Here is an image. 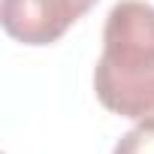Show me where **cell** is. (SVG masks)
Segmentation results:
<instances>
[{
    "instance_id": "obj_2",
    "label": "cell",
    "mask_w": 154,
    "mask_h": 154,
    "mask_svg": "<svg viewBox=\"0 0 154 154\" xmlns=\"http://www.w3.org/2000/svg\"><path fill=\"white\" fill-rule=\"evenodd\" d=\"M97 6V0H3V30L24 45H51L79 18Z\"/></svg>"
},
{
    "instance_id": "obj_3",
    "label": "cell",
    "mask_w": 154,
    "mask_h": 154,
    "mask_svg": "<svg viewBox=\"0 0 154 154\" xmlns=\"http://www.w3.org/2000/svg\"><path fill=\"white\" fill-rule=\"evenodd\" d=\"M112 154H154V124H136L133 130H127Z\"/></svg>"
},
{
    "instance_id": "obj_1",
    "label": "cell",
    "mask_w": 154,
    "mask_h": 154,
    "mask_svg": "<svg viewBox=\"0 0 154 154\" xmlns=\"http://www.w3.org/2000/svg\"><path fill=\"white\" fill-rule=\"evenodd\" d=\"M103 109L136 124H154V6L118 0L106 15L103 54L94 66Z\"/></svg>"
}]
</instances>
